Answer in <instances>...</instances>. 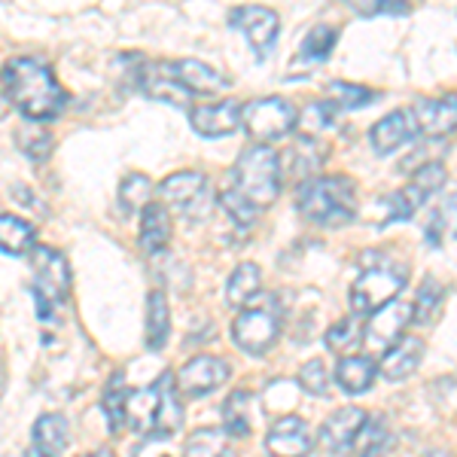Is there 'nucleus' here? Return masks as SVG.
<instances>
[{"label":"nucleus","mask_w":457,"mask_h":457,"mask_svg":"<svg viewBox=\"0 0 457 457\" xmlns=\"http://www.w3.org/2000/svg\"><path fill=\"white\" fill-rule=\"evenodd\" d=\"M329 98L336 101V107L342 110H357V107H366L370 101L375 98L372 88H363V86H353V83H342V79H336L333 86H329Z\"/></svg>","instance_id":"58836bf2"},{"label":"nucleus","mask_w":457,"mask_h":457,"mask_svg":"<svg viewBox=\"0 0 457 457\" xmlns=\"http://www.w3.org/2000/svg\"><path fill=\"white\" fill-rule=\"evenodd\" d=\"M424 360V342L418 336H403L400 342H394L390 348L381 353L378 372L387 381H403L421 366Z\"/></svg>","instance_id":"6ab92c4d"},{"label":"nucleus","mask_w":457,"mask_h":457,"mask_svg":"<svg viewBox=\"0 0 457 457\" xmlns=\"http://www.w3.org/2000/svg\"><path fill=\"white\" fill-rule=\"evenodd\" d=\"M168 73L174 77V83L187 88L189 95H217L228 86L226 77L220 71H213L211 64L198 62V58H180V62L168 64Z\"/></svg>","instance_id":"a211bd4d"},{"label":"nucleus","mask_w":457,"mask_h":457,"mask_svg":"<svg viewBox=\"0 0 457 457\" xmlns=\"http://www.w3.org/2000/svg\"><path fill=\"white\" fill-rule=\"evenodd\" d=\"M220 204H223V211H226L228 217H232L238 226H253V223H256V217H260V208H256V204H250L241 193H235L232 187L220 193Z\"/></svg>","instance_id":"4c0bfd02"},{"label":"nucleus","mask_w":457,"mask_h":457,"mask_svg":"<svg viewBox=\"0 0 457 457\" xmlns=\"http://www.w3.org/2000/svg\"><path fill=\"white\" fill-rule=\"evenodd\" d=\"M0 83H4L6 98L31 122H49L68 107V92L55 79L53 68L37 55L10 58L0 71Z\"/></svg>","instance_id":"f257e3e1"},{"label":"nucleus","mask_w":457,"mask_h":457,"mask_svg":"<svg viewBox=\"0 0 457 457\" xmlns=\"http://www.w3.org/2000/svg\"><path fill=\"white\" fill-rule=\"evenodd\" d=\"M366 411L360 409V405H345V409H336L333 415L323 421L320 427V442L327 452L333 454H342L348 452V448L353 445V439H357L360 427H363L366 421Z\"/></svg>","instance_id":"2eb2a0df"},{"label":"nucleus","mask_w":457,"mask_h":457,"mask_svg":"<svg viewBox=\"0 0 457 457\" xmlns=\"http://www.w3.org/2000/svg\"><path fill=\"white\" fill-rule=\"evenodd\" d=\"M415 135H418V122H415V113H411V110H394V113H387L385 120L375 122L370 131L372 146L378 156H390V153L405 146Z\"/></svg>","instance_id":"f3484780"},{"label":"nucleus","mask_w":457,"mask_h":457,"mask_svg":"<svg viewBox=\"0 0 457 457\" xmlns=\"http://www.w3.org/2000/svg\"><path fill=\"white\" fill-rule=\"evenodd\" d=\"M4 390H6V375H4V366H0V396H4Z\"/></svg>","instance_id":"79ce46f5"},{"label":"nucleus","mask_w":457,"mask_h":457,"mask_svg":"<svg viewBox=\"0 0 457 457\" xmlns=\"http://www.w3.org/2000/svg\"><path fill=\"white\" fill-rule=\"evenodd\" d=\"M168 333H171V308L162 290H153L146 296V348L159 351L165 348Z\"/></svg>","instance_id":"393cba45"},{"label":"nucleus","mask_w":457,"mask_h":457,"mask_svg":"<svg viewBox=\"0 0 457 457\" xmlns=\"http://www.w3.org/2000/svg\"><path fill=\"white\" fill-rule=\"evenodd\" d=\"M418 122V131L427 137H448L457 131V95H442V98H424L411 110Z\"/></svg>","instance_id":"dca6fc26"},{"label":"nucleus","mask_w":457,"mask_h":457,"mask_svg":"<svg viewBox=\"0 0 457 457\" xmlns=\"http://www.w3.org/2000/svg\"><path fill=\"white\" fill-rule=\"evenodd\" d=\"M232 189L260 211L281 195V156L269 144H250L232 165Z\"/></svg>","instance_id":"20e7f679"},{"label":"nucleus","mask_w":457,"mask_h":457,"mask_svg":"<svg viewBox=\"0 0 457 457\" xmlns=\"http://www.w3.org/2000/svg\"><path fill=\"white\" fill-rule=\"evenodd\" d=\"M338 43V31L329 25H317L312 31L305 34V40H302L299 46V58H305V62H327L329 53L336 49Z\"/></svg>","instance_id":"c756f323"},{"label":"nucleus","mask_w":457,"mask_h":457,"mask_svg":"<svg viewBox=\"0 0 457 457\" xmlns=\"http://www.w3.org/2000/svg\"><path fill=\"white\" fill-rule=\"evenodd\" d=\"M68 418L58 411H46L34 424L28 457H62V452L68 448Z\"/></svg>","instance_id":"aec40b11"},{"label":"nucleus","mask_w":457,"mask_h":457,"mask_svg":"<svg viewBox=\"0 0 457 457\" xmlns=\"http://www.w3.org/2000/svg\"><path fill=\"white\" fill-rule=\"evenodd\" d=\"M253 409L256 400L250 390H232L223 403V430L235 439H247L253 430Z\"/></svg>","instance_id":"4be33fe9"},{"label":"nucleus","mask_w":457,"mask_h":457,"mask_svg":"<svg viewBox=\"0 0 457 457\" xmlns=\"http://www.w3.org/2000/svg\"><path fill=\"white\" fill-rule=\"evenodd\" d=\"M278 336H281V317L271 299L256 308H245L232 320V342L247 353H265L278 342Z\"/></svg>","instance_id":"1a4fd4ad"},{"label":"nucleus","mask_w":457,"mask_h":457,"mask_svg":"<svg viewBox=\"0 0 457 457\" xmlns=\"http://www.w3.org/2000/svg\"><path fill=\"white\" fill-rule=\"evenodd\" d=\"M299 385L312 396H327L329 394V372L320 360H312L299 370Z\"/></svg>","instance_id":"ea45409f"},{"label":"nucleus","mask_w":457,"mask_h":457,"mask_svg":"<svg viewBox=\"0 0 457 457\" xmlns=\"http://www.w3.org/2000/svg\"><path fill=\"white\" fill-rule=\"evenodd\" d=\"M183 457H228L226 430H220V427H198V430L189 433Z\"/></svg>","instance_id":"cd10ccee"},{"label":"nucleus","mask_w":457,"mask_h":457,"mask_svg":"<svg viewBox=\"0 0 457 457\" xmlns=\"http://www.w3.org/2000/svg\"><path fill=\"white\" fill-rule=\"evenodd\" d=\"M241 116H245V104L223 98V101H213V104L189 110V125L202 137H228L241 129Z\"/></svg>","instance_id":"f8f14e48"},{"label":"nucleus","mask_w":457,"mask_h":457,"mask_svg":"<svg viewBox=\"0 0 457 457\" xmlns=\"http://www.w3.org/2000/svg\"><path fill=\"white\" fill-rule=\"evenodd\" d=\"M228 375V363L223 357H211V353H198L193 357L189 363L180 366V372L174 375L177 378V390H180L183 396H204L211 394V390H217L220 385H226Z\"/></svg>","instance_id":"9b49d317"},{"label":"nucleus","mask_w":457,"mask_h":457,"mask_svg":"<svg viewBox=\"0 0 457 457\" xmlns=\"http://www.w3.org/2000/svg\"><path fill=\"white\" fill-rule=\"evenodd\" d=\"M427 202V195L421 193L418 187H403V189H396L394 195H387L385 198V223H390V220H409V217H415L418 208Z\"/></svg>","instance_id":"2f4dec72"},{"label":"nucleus","mask_w":457,"mask_h":457,"mask_svg":"<svg viewBox=\"0 0 457 457\" xmlns=\"http://www.w3.org/2000/svg\"><path fill=\"white\" fill-rule=\"evenodd\" d=\"M150 195H153V183L146 174H129L120 183V204L125 213L144 211L150 204Z\"/></svg>","instance_id":"473e14b6"},{"label":"nucleus","mask_w":457,"mask_h":457,"mask_svg":"<svg viewBox=\"0 0 457 457\" xmlns=\"http://www.w3.org/2000/svg\"><path fill=\"white\" fill-rule=\"evenodd\" d=\"M159 195L168 208H174L187 220H204L213 211V193L204 174L198 171H177L159 183Z\"/></svg>","instance_id":"6e6552de"},{"label":"nucleus","mask_w":457,"mask_h":457,"mask_svg":"<svg viewBox=\"0 0 457 457\" xmlns=\"http://www.w3.org/2000/svg\"><path fill=\"white\" fill-rule=\"evenodd\" d=\"M442 299H445V287H442L436 278H427V281L418 287V296L411 302V308H415V323H433V317L439 314L442 308Z\"/></svg>","instance_id":"7c9ffc66"},{"label":"nucleus","mask_w":457,"mask_h":457,"mask_svg":"<svg viewBox=\"0 0 457 457\" xmlns=\"http://www.w3.org/2000/svg\"><path fill=\"white\" fill-rule=\"evenodd\" d=\"M37 247V228L16 213H0V250L6 256H28Z\"/></svg>","instance_id":"5701e85b"},{"label":"nucleus","mask_w":457,"mask_h":457,"mask_svg":"<svg viewBox=\"0 0 457 457\" xmlns=\"http://www.w3.org/2000/svg\"><path fill=\"white\" fill-rule=\"evenodd\" d=\"M370 250L363 260V271L351 287V308L353 314H375L385 308L405 284V265H394L387 256H372Z\"/></svg>","instance_id":"39448f33"},{"label":"nucleus","mask_w":457,"mask_h":457,"mask_svg":"<svg viewBox=\"0 0 457 457\" xmlns=\"http://www.w3.org/2000/svg\"><path fill=\"white\" fill-rule=\"evenodd\" d=\"M366 338L363 327H360V320H353V317H345V320H338L329 327L327 333V348L333 353H348L357 348L360 342Z\"/></svg>","instance_id":"c9c22d12"},{"label":"nucleus","mask_w":457,"mask_h":457,"mask_svg":"<svg viewBox=\"0 0 457 457\" xmlns=\"http://www.w3.org/2000/svg\"><path fill=\"white\" fill-rule=\"evenodd\" d=\"M442 238H457V193H452L439 204L430 226H427V241L442 245Z\"/></svg>","instance_id":"72a5a7b5"},{"label":"nucleus","mask_w":457,"mask_h":457,"mask_svg":"<svg viewBox=\"0 0 457 457\" xmlns=\"http://www.w3.org/2000/svg\"><path fill=\"white\" fill-rule=\"evenodd\" d=\"M314 439L308 433V424L296 415L281 418L265 436V452L271 457H305L312 452Z\"/></svg>","instance_id":"4468645a"},{"label":"nucleus","mask_w":457,"mask_h":457,"mask_svg":"<svg viewBox=\"0 0 457 457\" xmlns=\"http://www.w3.org/2000/svg\"><path fill=\"white\" fill-rule=\"evenodd\" d=\"M333 120H336V104H327V101H320V104H308L305 113H299L296 129L305 137H314V135H320V131L327 129V125L333 122Z\"/></svg>","instance_id":"e433bc0d"},{"label":"nucleus","mask_w":457,"mask_h":457,"mask_svg":"<svg viewBox=\"0 0 457 457\" xmlns=\"http://www.w3.org/2000/svg\"><path fill=\"white\" fill-rule=\"evenodd\" d=\"M299 213L320 228H338L357 213V187L351 177H308L299 187Z\"/></svg>","instance_id":"f03ea898"},{"label":"nucleus","mask_w":457,"mask_h":457,"mask_svg":"<svg viewBox=\"0 0 457 457\" xmlns=\"http://www.w3.org/2000/svg\"><path fill=\"white\" fill-rule=\"evenodd\" d=\"M129 396H131V390L125 387L122 375H116L104 390V400H101V405H104V415H107V424L113 433H120L122 427L129 424Z\"/></svg>","instance_id":"c85d7f7f"},{"label":"nucleus","mask_w":457,"mask_h":457,"mask_svg":"<svg viewBox=\"0 0 457 457\" xmlns=\"http://www.w3.org/2000/svg\"><path fill=\"white\" fill-rule=\"evenodd\" d=\"M16 144H19V150L25 153L28 159H34V162L49 159V153H53V135L43 129V122L19 129L16 131Z\"/></svg>","instance_id":"f704fd0d"},{"label":"nucleus","mask_w":457,"mask_h":457,"mask_svg":"<svg viewBox=\"0 0 457 457\" xmlns=\"http://www.w3.org/2000/svg\"><path fill=\"white\" fill-rule=\"evenodd\" d=\"M262 290V271L256 262H238L226 284V299L235 308H247L256 299V293Z\"/></svg>","instance_id":"b1692460"},{"label":"nucleus","mask_w":457,"mask_h":457,"mask_svg":"<svg viewBox=\"0 0 457 457\" xmlns=\"http://www.w3.org/2000/svg\"><path fill=\"white\" fill-rule=\"evenodd\" d=\"M375 375H378V370H375L370 357H342L336 366V381L348 394H366L372 387Z\"/></svg>","instance_id":"a878e982"},{"label":"nucleus","mask_w":457,"mask_h":457,"mask_svg":"<svg viewBox=\"0 0 457 457\" xmlns=\"http://www.w3.org/2000/svg\"><path fill=\"white\" fill-rule=\"evenodd\" d=\"M296 120H299V113L290 101L281 98V95H269V98L247 101L241 125H245L247 135L253 137L256 144H271L290 135V131L296 129Z\"/></svg>","instance_id":"0eeeda50"},{"label":"nucleus","mask_w":457,"mask_h":457,"mask_svg":"<svg viewBox=\"0 0 457 457\" xmlns=\"http://www.w3.org/2000/svg\"><path fill=\"white\" fill-rule=\"evenodd\" d=\"M409 183L411 187H418L427 198H430L433 193H439L442 183H445V168H442L439 162H427V165H421L415 174H411Z\"/></svg>","instance_id":"a19ab883"},{"label":"nucleus","mask_w":457,"mask_h":457,"mask_svg":"<svg viewBox=\"0 0 457 457\" xmlns=\"http://www.w3.org/2000/svg\"><path fill=\"white\" fill-rule=\"evenodd\" d=\"M171 241V213L165 204H146L141 213V232H137V245L146 256H156Z\"/></svg>","instance_id":"412c9836"},{"label":"nucleus","mask_w":457,"mask_h":457,"mask_svg":"<svg viewBox=\"0 0 457 457\" xmlns=\"http://www.w3.org/2000/svg\"><path fill=\"white\" fill-rule=\"evenodd\" d=\"M390 427L385 418H378V415H372V418H366L363 427H360V433H357V439H353V452H357V457H381L390 448Z\"/></svg>","instance_id":"bb28decb"},{"label":"nucleus","mask_w":457,"mask_h":457,"mask_svg":"<svg viewBox=\"0 0 457 457\" xmlns=\"http://www.w3.org/2000/svg\"><path fill=\"white\" fill-rule=\"evenodd\" d=\"M177 378L165 372L156 385L129 396V424L137 433H156V436H171L183 424V405L177 400Z\"/></svg>","instance_id":"7ed1b4c3"},{"label":"nucleus","mask_w":457,"mask_h":457,"mask_svg":"<svg viewBox=\"0 0 457 457\" xmlns=\"http://www.w3.org/2000/svg\"><path fill=\"white\" fill-rule=\"evenodd\" d=\"M34 296L40 302V317H49V308L62 305L71 290V262L62 250L37 245L31 250Z\"/></svg>","instance_id":"423d86ee"},{"label":"nucleus","mask_w":457,"mask_h":457,"mask_svg":"<svg viewBox=\"0 0 457 457\" xmlns=\"http://www.w3.org/2000/svg\"><path fill=\"white\" fill-rule=\"evenodd\" d=\"M228 25L238 28V31L247 37L250 46H253V53L262 58L271 53V46H275L281 19H278V12L269 10V6L247 4V6H235L232 16H228Z\"/></svg>","instance_id":"9d476101"},{"label":"nucleus","mask_w":457,"mask_h":457,"mask_svg":"<svg viewBox=\"0 0 457 457\" xmlns=\"http://www.w3.org/2000/svg\"><path fill=\"white\" fill-rule=\"evenodd\" d=\"M415 320V308L411 302H403V299H390L385 308L372 314L370 327H366V342L378 351H387L394 342H400L405 336V327Z\"/></svg>","instance_id":"ddd939ff"}]
</instances>
